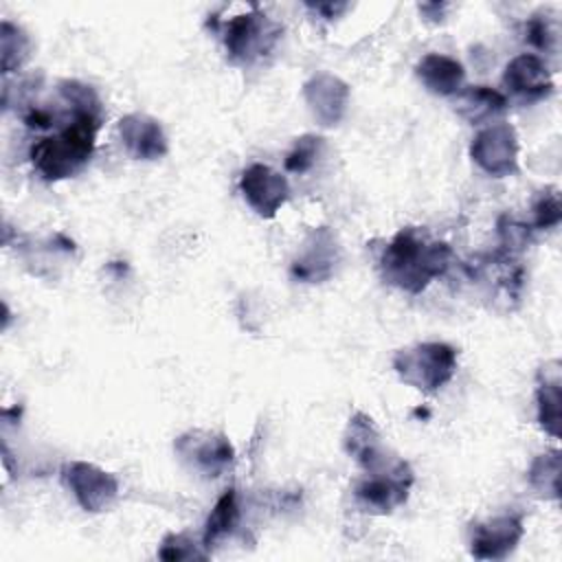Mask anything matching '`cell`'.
<instances>
[{"label": "cell", "instance_id": "17", "mask_svg": "<svg viewBox=\"0 0 562 562\" xmlns=\"http://www.w3.org/2000/svg\"><path fill=\"white\" fill-rule=\"evenodd\" d=\"M507 110V99L487 86H470L457 92V112L472 125L494 121Z\"/></svg>", "mask_w": 562, "mask_h": 562}, {"label": "cell", "instance_id": "8", "mask_svg": "<svg viewBox=\"0 0 562 562\" xmlns=\"http://www.w3.org/2000/svg\"><path fill=\"white\" fill-rule=\"evenodd\" d=\"M522 533V518L516 514H501L485 522H474L470 529V553L479 560H503L518 547Z\"/></svg>", "mask_w": 562, "mask_h": 562}, {"label": "cell", "instance_id": "15", "mask_svg": "<svg viewBox=\"0 0 562 562\" xmlns=\"http://www.w3.org/2000/svg\"><path fill=\"white\" fill-rule=\"evenodd\" d=\"M345 450L364 468V472L378 470L389 463L386 452L380 443V432L373 419L367 417L364 413H356L349 419V426L345 432Z\"/></svg>", "mask_w": 562, "mask_h": 562}, {"label": "cell", "instance_id": "1", "mask_svg": "<svg viewBox=\"0 0 562 562\" xmlns=\"http://www.w3.org/2000/svg\"><path fill=\"white\" fill-rule=\"evenodd\" d=\"M452 259L446 241L430 239L422 228H402L384 248L380 270L386 283L419 294L435 277H441Z\"/></svg>", "mask_w": 562, "mask_h": 562}, {"label": "cell", "instance_id": "3", "mask_svg": "<svg viewBox=\"0 0 562 562\" xmlns=\"http://www.w3.org/2000/svg\"><path fill=\"white\" fill-rule=\"evenodd\" d=\"M397 378L424 393L439 391L457 371V349L446 342H417L393 356Z\"/></svg>", "mask_w": 562, "mask_h": 562}, {"label": "cell", "instance_id": "14", "mask_svg": "<svg viewBox=\"0 0 562 562\" xmlns=\"http://www.w3.org/2000/svg\"><path fill=\"white\" fill-rule=\"evenodd\" d=\"M336 261H338V244L334 235L327 228H318L307 237L301 255L294 259L292 274L301 281L316 283L331 277Z\"/></svg>", "mask_w": 562, "mask_h": 562}, {"label": "cell", "instance_id": "5", "mask_svg": "<svg viewBox=\"0 0 562 562\" xmlns=\"http://www.w3.org/2000/svg\"><path fill=\"white\" fill-rule=\"evenodd\" d=\"M413 485V472L406 461L391 459L378 470H369L362 481L356 483V501L373 514H389L400 507Z\"/></svg>", "mask_w": 562, "mask_h": 562}, {"label": "cell", "instance_id": "10", "mask_svg": "<svg viewBox=\"0 0 562 562\" xmlns=\"http://www.w3.org/2000/svg\"><path fill=\"white\" fill-rule=\"evenodd\" d=\"M176 452L206 476H220L233 463V446L224 435L191 430L176 439Z\"/></svg>", "mask_w": 562, "mask_h": 562}, {"label": "cell", "instance_id": "18", "mask_svg": "<svg viewBox=\"0 0 562 562\" xmlns=\"http://www.w3.org/2000/svg\"><path fill=\"white\" fill-rule=\"evenodd\" d=\"M239 522V505H237V494L235 490H226L215 507L211 509L209 518H206V527H204V538H202V544L206 549H211V544H217L220 540H224L226 536L233 533V529L237 527Z\"/></svg>", "mask_w": 562, "mask_h": 562}, {"label": "cell", "instance_id": "24", "mask_svg": "<svg viewBox=\"0 0 562 562\" xmlns=\"http://www.w3.org/2000/svg\"><path fill=\"white\" fill-rule=\"evenodd\" d=\"M162 560H184V558H206V551H200L198 544L187 533H171L162 540L158 551Z\"/></svg>", "mask_w": 562, "mask_h": 562}, {"label": "cell", "instance_id": "13", "mask_svg": "<svg viewBox=\"0 0 562 562\" xmlns=\"http://www.w3.org/2000/svg\"><path fill=\"white\" fill-rule=\"evenodd\" d=\"M303 94L312 114L321 121V125H336L342 119L349 101L347 83L329 72L314 75L305 83Z\"/></svg>", "mask_w": 562, "mask_h": 562}, {"label": "cell", "instance_id": "11", "mask_svg": "<svg viewBox=\"0 0 562 562\" xmlns=\"http://www.w3.org/2000/svg\"><path fill=\"white\" fill-rule=\"evenodd\" d=\"M503 83L522 103L542 101L553 92V79L547 64L531 53H522L505 66Z\"/></svg>", "mask_w": 562, "mask_h": 562}, {"label": "cell", "instance_id": "16", "mask_svg": "<svg viewBox=\"0 0 562 562\" xmlns=\"http://www.w3.org/2000/svg\"><path fill=\"white\" fill-rule=\"evenodd\" d=\"M415 72H417V79L424 83V88L439 97L457 94L465 81L463 66L457 59L441 53L424 55Z\"/></svg>", "mask_w": 562, "mask_h": 562}, {"label": "cell", "instance_id": "12", "mask_svg": "<svg viewBox=\"0 0 562 562\" xmlns=\"http://www.w3.org/2000/svg\"><path fill=\"white\" fill-rule=\"evenodd\" d=\"M119 136L132 158L156 160L167 154V136L160 123L147 114L123 116L119 121Z\"/></svg>", "mask_w": 562, "mask_h": 562}, {"label": "cell", "instance_id": "21", "mask_svg": "<svg viewBox=\"0 0 562 562\" xmlns=\"http://www.w3.org/2000/svg\"><path fill=\"white\" fill-rule=\"evenodd\" d=\"M0 37H2V68H4V72H11L29 57L31 42L20 26H15L7 20L2 22Z\"/></svg>", "mask_w": 562, "mask_h": 562}, {"label": "cell", "instance_id": "20", "mask_svg": "<svg viewBox=\"0 0 562 562\" xmlns=\"http://www.w3.org/2000/svg\"><path fill=\"white\" fill-rule=\"evenodd\" d=\"M538 404V424L553 439L560 437V378L547 380L536 391Z\"/></svg>", "mask_w": 562, "mask_h": 562}, {"label": "cell", "instance_id": "23", "mask_svg": "<svg viewBox=\"0 0 562 562\" xmlns=\"http://www.w3.org/2000/svg\"><path fill=\"white\" fill-rule=\"evenodd\" d=\"M562 220V204L558 189H544L533 202V226L553 228Z\"/></svg>", "mask_w": 562, "mask_h": 562}, {"label": "cell", "instance_id": "19", "mask_svg": "<svg viewBox=\"0 0 562 562\" xmlns=\"http://www.w3.org/2000/svg\"><path fill=\"white\" fill-rule=\"evenodd\" d=\"M531 487L544 498H558L560 492V452L551 450L538 454L527 474Z\"/></svg>", "mask_w": 562, "mask_h": 562}, {"label": "cell", "instance_id": "9", "mask_svg": "<svg viewBox=\"0 0 562 562\" xmlns=\"http://www.w3.org/2000/svg\"><path fill=\"white\" fill-rule=\"evenodd\" d=\"M239 191L244 200L250 204V209L261 217H272L290 195L288 180L261 162H255L244 169Z\"/></svg>", "mask_w": 562, "mask_h": 562}, {"label": "cell", "instance_id": "25", "mask_svg": "<svg viewBox=\"0 0 562 562\" xmlns=\"http://www.w3.org/2000/svg\"><path fill=\"white\" fill-rule=\"evenodd\" d=\"M555 31L547 15H531L525 24V40L538 50H551L555 44Z\"/></svg>", "mask_w": 562, "mask_h": 562}, {"label": "cell", "instance_id": "6", "mask_svg": "<svg viewBox=\"0 0 562 562\" xmlns=\"http://www.w3.org/2000/svg\"><path fill=\"white\" fill-rule=\"evenodd\" d=\"M470 156L494 178L514 173L518 169V138L514 127L509 123H490L474 136Z\"/></svg>", "mask_w": 562, "mask_h": 562}, {"label": "cell", "instance_id": "4", "mask_svg": "<svg viewBox=\"0 0 562 562\" xmlns=\"http://www.w3.org/2000/svg\"><path fill=\"white\" fill-rule=\"evenodd\" d=\"M281 31V24L270 20L257 7H250V11L224 22L222 40L233 61L252 64L277 44Z\"/></svg>", "mask_w": 562, "mask_h": 562}, {"label": "cell", "instance_id": "22", "mask_svg": "<svg viewBox=\"0 0 562 562\" xmlns=\"http://www.w3.org/2000/svg\"><path fill=\"white\" fill-rule=\"evenodd\" d=\"M321 149H323V138L316 134H305L296 138L292 151L285 156V169L292 173L307 171L316 162Z\"/></svg>", "mask_w": 562, "mask_h": 562}, {"label": "cell", "instance_id": "26", "mask_svg": "<svg viewBox=\"0 0 562 562\" xmlns=\"http://www.w3.org/2000/svg\"><path fill=\"white\" fill-rule=\"evenodd\" d=\"M498 233H501V241L505 246V252H516L522 250L529 244V228L520 222H514L509 217H503L498 222Z\"/></svg>", "mask_w": 562, "mask_h": 562}, {"label": "cell", "instance_id": "2", "mask_svg": "<svg viewBox=\"0 0 562 562\" xmlns=\"http://www.w3.org/2000/svg\"><path fill=\"white\" fill-rule=\"evenodd\" d=\"M101 125V114L97 110H77L61 130L53 136L40 138L31 147L33 169L48 182L64 180L81 171L97 140V130Z\"/></svg>", "mask_w": 562, "mask_h": 562}, {"label": "cell", "instance_id": "7", "mask_svg": "<svg viewBox=\"0 0 562 562\" xmlns=\"http://www.w3.org/2000/svg\"><path fill=\"white\" fill-rule=\"evenodd\" d=\"M61 481L86 512H103L119 494L116 476L88 461L66 463L61 470Z\"/></svg>", "mask_w": 562, "mask_h": 562}]
</instances>
